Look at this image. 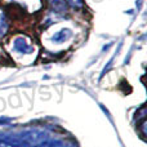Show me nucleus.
<instances>
[{
    "mask_svg": "<svg viewBox=\"0 0 147 147\" xmlns=\"http://www.w3.org/2000/svg\"><path fill=\"white\" fill-rule=\"evenodd\" d=\"M14 49L23 54H28L31 52H34V47H31L23 38H18L14 40Z\"/></svg>",
    "mask_w": 147,
    "mask_h": 147,
    "instance_id": "f257e3e1",
    "label": "nucleus"
},
{
    "mask_svg": "<svg viewBox=\"0 0 147 147\" xmlns=\"http://www.w3.org/2000/svg\"><path fill=\"white\" fill-rule=\"evenodd\" d=\"M71 35L72 34H71L70 30H67V28H62L59 32L54 34V36L52 38V40H53L56 44H62V43H65L67 39L71 38Z\"/></svg>",
    "mask_w": 147,
    "mask_h": 147,
    "instance_id": "f03ea898",
    "label": "nucleus"
},
{
    "mask_svg": "<svg viewBox=\"0 0 147 147\" xmlns=\"http://www.w3.org/2000/svg\"><path fill=\"white\" fill-rule=\"evenodd\" d=\"M49 3H51L52 7H53L56 10H66L65 0H49Z\"/></svg>",
    "mask_w": 147,
    "mask_h": 147,
    "instance_id": "7ed1b4c3",
    "label": "nucleus"
},
{
    "mask_svg": "<svg viewBox=\"0 0 147 147\" xmlns=\"http://www.w3.org/2000/svg\"><path fill=\"white\" fill-rule=\"evenodd\" d=\"M7 31V22H5V17L4 13L0 10V36H3Z\"/></svg>",
    "mask_w": 147,
    "mask_h": 147,
    "instance_id": "20e7f679",
    "label": "nucleus"
},
{
    "mask_svg": "<svg viewBox=\"0 0 147 147\" xmlns=\"http://www.w3.org/2000/svg\"><path fill=\"white\" fill-rule=\"evenodd\" d=\"M67 3H69L70 5H72V7H75V8L83 7V0H67Z\"/></svg>",
    "mask_w": 147,
    "mask_h": 147,
    "instance_id": "39448f33",
    "label": "nucleus"
}]
</instances>
